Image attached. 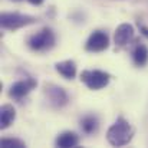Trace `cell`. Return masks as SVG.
Here are the masks:
<instances>
[{
    "label": "cell",
    "instance_id": "obj_17",
    "mask_svg": "<svg viewBox=\"0 0 148 148\" xmlns=\"http://www.w3.org/2000/svg\"><path fill=\"white\" fill-rule=\"evenodd\" d=\"M16 1H19V0H16Z\"/></svg>",
    "mask_w": 148,
    "mask_h": 148
},
{
    "label": "cell",
    "instance_id": "obj_9",
    "mask_svg": "<svg viewBox=\"0 0 148 148\" xmlns=\"http://www.w3.org/2000/svg\"><path fill=\"white\" fill-rule=\"evenodd\" d=\"M14 118H16V111L12 105L6 103L0 108V128L1 130H6L7 127H10Z\"/></svg>",
    "mask_w": 148,
    "mask_h": 148
},
{
    "label": "cell",
    "instance_id": "obj_16",
    "mask_svg": "<svg viewBox=\"0 0 148 148\" xmlns=\"http://www.w3.org/2000/svg\"><path fill=\"white\" fill-rule=\"evenodd\" d=\"M140 29H141V32H143V33L148 38V27H145V26H143V25H141V26H140Z\"/></svg>",
    "mask_w": 148,
    "mask_h": 148
},
{
    "label": "cell",
    "instance_id": "obj_2",
    "mask_svg": "<svg viewBox=\"0 0 148 148\" xmlns=\"http://www.w3.org/2000/svg\"><path fill=\"white\" fill-rule=\"evenodd\" d=\"M55 42H56L55 33L52 32V29H49V27H43L42 30H39L38 33L32 35L27 39L29 48L32 50H35V52H46V50H50L55 46Z\"/></svg>",
    "mask_w": 148,
    "mask_h": 148
},
{
    "label": "cell",
    "instance_id": "obj_3",
    "mask_svg": "<svg viewBox=\"0 0 148 148\" xmlns=\"http://www.w3.org/2000/svg\"><path fill=\"white\" fill-rule=\"evenodd\" d=\"M36 17L29 16V14H22V13H1L0 16V25L3 29L9 30H16L27 25L36 23Z\"/></svg>",
    "mask_w": 148,
    "mask_h": 148
},
{
    "label": "cell",
    "instance_id": "obj_15",
    "mask_svg": "<svg viewBox=\"0 0 148 148\" xmlns=\"http://www.w3.org/2000/svg\"><path fill=\"white\" fill-rule=\"evenodd\" d=\"M29 3H32V4H35V6H39V4L43 3V0H29Z\"/></svg>",
    "mask_w": 148,
    "mask_h": 148
},
{
    "label": "cell",
    "instance_id": "obj_5",
    "mask_svg": "<svg viewBox=\"0 0 148 148\" xmlns=\"http://www.w3.org/2000/svg\"><path fill=\"white\" fill-rule=\"evenodd\" d=\"M45 95L49 101V103L53 108H62L68 103V94L65 92L63 88L56 86L53 84H46L45 85Z\"/></svg>",
    "mask_w": 148,
    "mask_h": 148
},
{
    "label": "cell",
    "instance_id": "obj_4",
    "mask_svg": "<svg viewBox=\"0 0 148 148\" xmlns=\"http://www.w3.org/2000/svg\"><path fill=\"white\" fill-rule=\"evenodd\" d=\"M81 81L92 91H98L105 88L109 84V75L106 72H102L98 69L94 71H84L81 73Z\"/></svg>",
    "mask_w": 148,
    "mask_h": 148
},
{
    "label": "cell",
    "instance_id": "obj_8",
    "mask_svg": "<svg viewBox=\"0 0 148 148\" xmlns=\"http://www.w3.org/2000/svg\"><path fill=\"white\" fill-rule=\"evenodd\" d=\"M134 38V27L128 23H122L116 27L115 30V35H114V40H115V45L118 48H124L127 46Z\"/></svg>",
    "mask_w": 148,
    "mask_h": 148
},
{
    "label": "cell",
    "instance_id": "obj_12",
    "mask_svg": "<svg viewBox=\"0 0 148 148\" xmlns=\"http://www.w3.org/2000/svg\"><path fill=\"white\" fill-rule=\"evenodd\" d=\"M99 122L98 118L95 115H85L82 119H81V128L85 134H94L98 131Z\"/></svg>",
    "mask_w": 148,
    "mask_h": 148
},
{
    "label": "cell",
    "instance_id": "obj_13",
    "mask_svg": "<svg viewBox=\"0 0 148 148\" xmlns=\"http://www.w3.org/2000/svg\"><path fill=\"white\" fill-rule=\"evenodd\" d=\"M132 59L137 66H144L148 62V49L145 45H137L132 50Z\"/></svg>",
    "mask_w": 148,
    "mask_h": 148
},
{
    "label": "cell",
    "instance_id": "obj_10",
    "mask_svg": "<svg viewBox=\"0 0 148 148\" xmlns=\"http://www.w3.org/2000/svg\"><path fill=\"white\" fill-rule=\"evenodd\" d=\"M78 143H79L78 135L71 131H66L56 138V147L59 148H73L78 145Z\"/></svg>",
    "mask_w": 148,
    "mask_h": 148
},
{
    "label": "cell",
    "instance_id": "obj_1",
    "mask_svg": "<svg viewBox=\"0 0 148 148\" xmlns=\"http://www.w3.org/2000/svg\"><path fill=\"white\" fill-rule=\"evenodd\" d=\"M132 137H134V128L122 116L116 118V121L109 127L106 132V140L114 147H124L130 144Z\"/></svg>",
    "mask_w": 148,
    "mask_h": 148
},
{
    "label": "cell",
    "instance_id": "obj_6",
    "mask_svg": "<svg viewBox=\"0 0 148 148\" xmlns=\"http://www.w3.org/2000/svg\"><path fill=\"white\" fill-rule=\"evenodd\" d=\"M108 46H109V38L102 30H95L94 33H91V36L85 43V49L88 52H102Z\"/></svg>",
    "mask_w": 148,
    "mask_h": 148
},
{
    "label": "cell",
    "instance_id": "obj_14",
    "mask_svg": "<svg viewBox=\"0 0 148 148\" xmlns=\"http://www.w3.org/2000/svg\"><path fill=\"white\" fill-rule=\"evenodd\" d=\"M0 147L1 148H25V143L17 140V138H3L0 141Z\"/></svg>",
    "mask_w": 148,
    "mask_h": 148
},
{
    "label": "cell",
    "instance_id": "obj_11",
    "mask_svg": "<svg viewBox=\"0 0 148 148\" xmlns=\"http://www.w3.org/2000/svg\"><path fill=\"white\" fill-rule=\"evenodd\" d=\"M55 69L66 79H73L76 75V65L73 60H63L55 65Z\"/></svg>",
    "mask_w": 148,
    "mask_h": 148
},
{
    "label": "cell",
    "instance_id": "obj_7",
    "mask_svg": "<svg viewBox=\"0 0 148 148\" xmlns=\"http://www.w3.org/2000/svg\"><path fill=\"white\" fill-rule=\"evenodd\" d=\"M36 85H38L36 81L32 79V78H27L26 81H17V82H14L10 86L9 95L14 99H22V98H25Z\"/></svg>",
    "mask_w": 148,
    "mask_h": 148
}]
</instances>
